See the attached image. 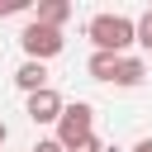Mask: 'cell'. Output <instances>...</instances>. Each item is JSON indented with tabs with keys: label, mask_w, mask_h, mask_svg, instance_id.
<instances>
[{
	"label": "cell",
	"mask_w": 152,
	"mask_h": 152,
	"mask_svg": "<svg viewBox=\"0 0 152 152\" xmlns=\"http://www.w3.org/2000/svg\"><path fill=\"white\" fill-rule=\"evenodd\" d=\"M86 38L95 43V52L128 57V48L138 43V19H128V14H95L86 24Z\"/></svg>",
	"instance_id": "obj_1"
},
{
	"label": "cell",
	"mask_w": 152,
	"mask_h": 152,
	"mask_svg": "<svg viewBox=\"0 0 152 152\" xmlns=\"http://www.w3.org/2000/svg\"><path fill=\"white\" fill-rule=\"evenodd\" d=\"M19 48H24V62H52L62 48H66V38H62V28H48V24H24L19 28Z\"/></svg>",
	"instance_id": "obj_2"
},
{
	"label": "cell",
	"mask_w": 152,
	"mask_h": 152,
	"mask_svg": "<svg viewBox=\"0 0 152 152\" xmlns=\"http://www.w3.org/2000/svg\"><path fill=\"white\" fill-rule=\"evenodd\" d=\"M90 124H95V104H90V100H76V104H66V109H62V119H57V133H52V138L71 152V147H81L86 138H95V133H90Z\"/></svg>",
	"instance_id": "obj_3"
},
{
	"label": "cell",
	"mask_w": 152,
	"mask_h": 152,
	"mask_svg": "<svg viewBox=\"0 0 152 152\" xmlns=\"http://www.w3.org/2000/svg\"><path fill=\"white\" fill-rule=\"evenodd\" d=\"M62 109H66V100L48 86V90H38V95H24V114L33 119V124H57L62 119Z\"/></svg>",
	"instance_id": "obj_4"
},
{
	"label": "cell",
	"mask_w": 152,
	"mask_h": 152,
	"mask_svg": "<svg viewBox=\"0 0 152 152\" xmlns=\"http://www.w3.org/2000/svg\"><path fill=\"white\" fill-rule=\"evenodd\" d=\"M14 86L24 90V95H38V90H48L52 81H48V62H19V71H14Z\"/></svg>",
	"instance_id": "obj_5"
},
{
	"label": "cell",
	"mask_w": 152,
	"mask_h": 152,
	"mask_svg": "<svg viewBox=\"0 0 152 152\" xmlns=\"http://www.w3.org/2000/svg\"><path fill=\"white\" fill-rule=\"evenodd\" d=\"M142 81H147V62H142V57H119V71H114V86L133 90V86H142Z\"/></svg>",
	"instance_id": "obj_6"
},
{
	"label": "cell",
	"mask_w": 152,
	"mask_h": 152,
	"mask_svg": "<svg viewBox=\"0 0 152 152\" xmlns=\"http://www.w3.org/2000/svg\"><path fill=\"white\" fill-rule=\"evenodd\" d=\"M71 19V5L66 0H43L38 10H33V24H48V28H62Z\"/></svg>",
	"instance_id": "obj_7"
},
{
	"label": "cell",
	"mask_w": 152,
	"mask_h": 152,
	"mask_svg": "<svg viewBox=\"0 0 152 152\" xmlns=\"http://www.w3.org/2000/svg\"><path fill=\"white\" fill-rule=\"evenodd\" d=\"M95 81H104V86H114V71H119V57L114 52H90V66H86Z\"/></svg>",
	"instance_id": "obj_8"
},
{
	"label": "cell",
	"mask_w": 152,
	"mask_h": 152,
	"mask_svg": "<svg viewBox=\"0 0 152 152\" xmlns=\"http://www.w3.org/2000/svg\"><path fill=\"white\" fill-rule=\"evenodd\" d=\"M138 48H142V52H152V10H142V14H138Z\"/></svg>",
	"instance_id": "obj_9"
},
{
	"label": "cell",
	"mask_w": 152,
	"mask_h": 152,
	"mask_svg": "<svg viewBox=\"0 0 152 152\" xmlns=\"http://www.w3.org/2000/svg\"><path fill=\"white\" fill-rule=\"evenodd\" d=\"M19 10H28V0H0V19H10V14H19Z\"/></svg>",
	"instance_id": "obj_10"
},
{
	"label": "cell",
	"mask_w": 152,
	"mask_h": 152,
	"mask_svg": "<svg viewBox=\"0 0 152 152\" xmlns=\"http://www.w3.org/2000/svg\"><path fill=\"white\" fill-rule=\"evenodd\" d=\"M28 152H66V147H62V142H57V138H38V142H33V147H28Z\"/></svg>",
	"instance_id": "obj_11"
},
{
	"label": "cell",
	"mask_w": 152,
	"mask_h": 152,
	"mask_svg": "<svg viewBox=\"0 0 152 152\" xmlns=\"http://www.w3.org/2000/svg\"><path fill=\"white\" fill-rule=\"evenodd\" d=\"M71 152H109V147H104L100 138H86V142H81V147H71Z\"/></svg>",
	"instance_id": "obj_12"
},
{
	"label": "cell",
	"mask_w": 152,
	"mask_h": 152,
	"mask_svg": "<svg viewBox=\"0 0 152 152\" xmlns=\"http://www.w3.org/2000/svg\"><path fill=\"white\" fill-rule=\"evenodd\" d=\"M133 152H152V138H138V142H133Z\"/></svg>",
	"instance_id": "obj_13"
},
{
	"label": "cell",
	"mask_w": 152,
	"mask_h": 152,
	"mask_svg": "<svg viewBox=\"0 0 152 152\" xmlns=\"http://www.w3.org/2000/svg\"><path fill=\"white\" fill-rule=\"evenodd\" d=\"M5 142H10V128H5V124H0V147H5Z\"/></svg>",
	"instance_id": "obj_14"
}]
</instances>
